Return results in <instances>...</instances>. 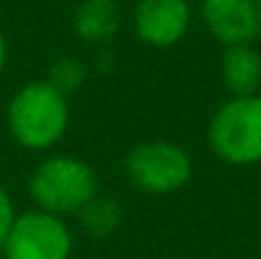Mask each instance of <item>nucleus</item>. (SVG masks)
<instances>
[{"label": "nucleus", "instance_id": "5", "mask_svg": "<svg viewBox=\"0 0 261 259\" xmlns=\"http://www.w3.org/2000/svg\"><path fill=\"white\" fill-rule=\"evenodd\" d=\"M74 237L66 221L41 208L15 214L3 244L5 259H71Z\"/></svg>", "mask_w": 261, "mask_h": 259}, {"label": "nucleus", "instance_id": "13", "mask_svg": "<svg viewBox=\"0 0 261 259\" xmlns=\"http://www.w3.org/2000/svg\"><path fill=\"white\" fill-rule=\"evenodd\" d=\"M5 59H8V43H5V36L0 33V72L5 69Z\"/></svg>", "mask_w": 261, "mask_h": 259}, {"label": "nucleus", "instance_id": "3", "mask_svg": "<svg viewBox=\"0 0 261 259\" xmlns=\"http://www.w3.org/2000/svg\"><path fill=\"white\" fill-rule=\"evenodd\" d=\"M208 145L228 166L249 168L261 163V94L231 97L208 122Z\"/></svg>", "mask_w": 261, "mask_h": 259}, {"label": "nucleus", "instance_id": "8", "mask_svg": "<svg viewBox=\"0 0 261 259\" xmlns=\"http://www.w3.org/2000/svg\"><path fill=\"white\" fill-rule=\"evenodd\" d=\"M221 82L231 97L259 94L261 89V54L249 46H226L221 56Z\"/></svg>", "mask_w": 261, "mask_h": 259}, {"label": "nucleus", "instance_id": "14", "mask_svg": "<svg viewBox=\"0 0 261 259\" xmlns=\"http://www.w3.org/2000/svg\"><path fill=\"white\" fill-rule=\"evenodd\" d=\"M256 8H259V15H261V0H256Z\"/></svg>", "mask_w": 261, "mask_h": 259}, {"label": "nucleus", "instance_id": "7", "mask_svg": "<svg viewBox=\"0 0 261 259\" xmlns=\"http://www.w3.org/2000/svg\"><path fill=\"white\" fill-rule=\"evenodd\" d=\"M200 18L223 49L249 46L261 36L256 0H200Z\"/></svg>", "mask_w": 261, "mask_h": 259}, {"label": "nucleus", "instance_id": "6", "mask_svg": "<svg viewBox=\"0 0 261 259\" xmlns=\"http://www.w3.org/2000/svg\"><path fill=\"white\" fill-rule=\"evenodd\" d=\"M190 18L193 10L188 0H137L132 23L142 43L152 49H170L185 38Z\"/></svg>", "mask_w": 261, "mask_h": 259}, {"label": "nucleus", "instance_id": "4", "mask_svg": "<svg viewBox=\"0 0 261 259\" xmlns=\"http://www.w3.org/2000/svg\"><path fill=\"white\" fill-rule=\"evenodd\" d=\"M124 171L135 188L150 196H168L180 191L190 175L193 160L185 148L170 140H145L124 158Z\"/></svg>", "mask_w": 261, "mask_h": 259}, {"label": "nucleus", "instance_id": "1", "mask_svg": "<svg viewBox=\"0 0 261 259\" xmlns=\"http://www.w3.org/2000/svg\"><path fill=\"white\" fill-rule=\"evenodd\" d=\"M8 130L25 150H48L61 143L69 130L71 109L64 91L48 79L20 86L8 104Z\"/></svg>", "mask_w": 261, "mask_h": 259}, {"label": "nucleus", "instance_id": "9", "mask_svg": "<svg viewBox=\"0 0 261 259\" xmlns=\"http://www.w3.org/2000/svg\"><path fill=\"white\" fill-rule=\"evenodd\" d=\"M119 28L117 0H82L74 13V31L87 43H104Z\"/></svg>", "mask_w": 261, "mask_h": 259}, {"label": "nucleus", "instance_id": "11", "mask_svg": "<svg viewBox=\"0 0 261 259\" xmlns=\"http://www.w3.org/2000/svg\"><path fill=\"white\" fill-rule=\"evenodd\" d=\"M84 79H87L84 66H82L76 59H69V56L59 59V61L51 66V72H48V82L56 86L59 91H64L66 97L84 84Z\"/></svg>", "mask_w": 261, "mask_h": 259}, {"label": "nucleus", "instance_id": "2", "mask_svg": "<svg viewBox=\"0 0 261 259\" xmlns=\"http://www.w3.org/2000/svg\"><path fill=\"white\" fill-rule=\"evenodd\" d=\"M28 193L36 208L56 216L79 214L99 193L96 171L74 155H51L36 166L28 178Z\"/></svg>", "mask_w": 261, "mask_h": 259}, {"label": "nucleus", "instance_id": "10", "mask_svg": "<svg viewBox=\"0 0 261 259\" xmlns=\"http://www.w3.org/2000/svg\"><path fill=\"white\" fill-rule=\"evenodd\" d=\"M79 221H82V226H84V231H87L89 237L107 239V237H112L119 229V224H122V208H119V203L114 198L96 193L87 206L79 211Z\"/></svg>", "mask_w": 261, "mask_h": 259}, {"label": "nucleus", "instance_id": "12", "mask_svg": "<svg viewBox=\"0 0 261 259\" xmlns=\"http://www.w3.org/2000/svg\"><path fill=\"white\" fill-rule=\"evenodd\" d=\"M13 219H15V208H13V201L8 196V191L0 185V252H3V244H5V237L13 226Z\"/></svg>", "mask_w": 261, "mask_h": 259}]
</instances>
